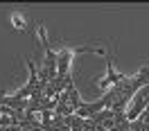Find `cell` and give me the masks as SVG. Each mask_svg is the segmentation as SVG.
Wrapping results in <instances>:
<instances>
[{
    "mask_svg": "<svg viewBox=\"0 0 149 131\" xmlns=\"http://www.w3.org/2000/svg\"><path fill=\"white\" fill-rule=\"evenodd\" d=\"M9 23H11V27H16L18 32H25V29H27V18H25V14H20V11H11Z\"/></svg>",
    "mask_w": 149,
    "mask_h": 131,
    "instance_id": "cell-1",
    "label": "cell"
}]
</instances>
